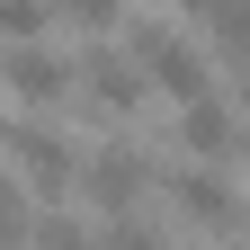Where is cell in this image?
Listing matches in <instances>:
<instances>
[{"label": "cell", "mask_w": 250, "mask_h": 250, "mask_svg": "<svg viewBox=\"0 0 250 250\" xmlns=\"http://www.w3.org/2000/svg\"><path fill=\"white\" fill-rule=\"evenodd\" d=\"M81 170H89V161L72 152V134H54L45 116H9V179H18L36 206H62V197L81 188Z\"/></svg>", "instance_id": "1"}, {"label": "cell", "mask_w": 250, "mask_h": 250, "mask_svg": "<svg viewBox=\"0 0 250 250\" xmlns=\"http://www.w3.org/2000/svg\"><path fill=\"white\" fill-rule=\"evenodd\" d=\"M143 89H152V72H143V54L134 45H89L81 54V116H99V125H125V116H143Z\"/></svg>", "instance_id": "2"}, {"label": "cell", "mask_w": 250, "mask_h": 250, "mask_svg": "<svg viewBox=\"0 0 250 250\" xmlns=\"http://www.w3.org/2000/svg\"><path fill=\"white\" fill-rule=\"evenodd\" d=\"M81 99V62L72 54H54L45 36L36 45H9V107L18 116H54V107H72Z\"/></svg>", "instance_id": "3"}, {"label": "cell", "mask_w": 250, "mask_h": 250, "mask_svg": "<svg viewBox=\"0 0 250 250\" xmlns=\"http://www.w3.org/2000/svg\"><path fill=\"white\" fill-rule=\"evenodd\" d=\"M161 188H170V224H179V232H250L232 179H214L206 161H197V170H170Z\"/></svg>", "instance_id": "4"}, {"label": "cell", "mask_w": 250, "mask_h": 250, "mask_svg": "<svg viewBox=\"0 0 250 250\" xmlns=\"http://www.w3.org/2000/svg\"><path fill=\"white\" fill-rule=\"evenodd\" d=\"M125 45L143 54V72H152V89H161V99H206V89H214L206 54L188 45V36H170V27H134Z\"/></svg>", "instance_id": "5"}, {"label": "cell", "mask_w": 250, "mask_h": 250, "mask_svg": "<svg viewBox=\"0 0 250 250\" xmlns=\"http://www.w3.org/2000/svg\"><path fill=\"white\" fill-rule=\"evenodd\" d=\"M81 188H89V206H99V224H116V214H134V206H143V188H152V161H143L134 143H107V152H89Z\"/></svg>", "instance_id": "6"}, {"label": "cell", "mask_w": 250, "mask_h": 250, "mask_svg": "<svg viewBox=\"0 0 250 250\" xmlns=\"http://www.w3.org/2000/svg\"><path fill=\"white\" fill-rule=\"evenodd\" d=\"M179 152L188 161H224V152H241V125H232V107L214 99H179Z\"/></svg>", "instance_id": "7"}, {"label": "cell", "mask_w": 250, "mask_h": 250, "mask_svg": "<svg viewBox=\"0 0 250 250\" xmlns=\"http://www.w3.org/2000/svg\"><path fill=\"white\" fill-rule=\"evenodd\" d=\"M197 18H206V54L241 81V72H250V0H206Z\"/></svg>", "instance_id": "8"}, {"label": "cell", "mask_w": 250, "mask_h": 250, "mask_svg": "<svg viewBox=\"0 0 250 250\" xmlns=\"http://www.w3.org/2000/svg\"><path fill=\"white\" fill-rule=\"evenodd\" d=\"M54 18H62V0H0V36L9 45H36Z\"/></svg>", "instance_id": "9"}, {"label": "cell", "mask_w": 250, "mask_h": 250, "mask_svg": "<svg viewBox=\"0 0 250 250\" xmlns=\"http://www.w3.org/2000/svg\"><path fill=\"white\" fill-rule=\"evenodd\" d=\"M125 0H62V27H81V36H116Z\"/></svg>", "instance_id": "10"}, {"label": "cell", "mask_w": 250, "mask_h": 250, "mask_svg": "<svg viewBox=\"0 0 250 250\" xmlns=\"http://www.w3.org/2000/svg\"><path fill=\"white\" fill-rule=\"evenodd\" d=\"M179 9H206V0H179Z\"/></svg>", "instance_id": "11"}, {"label": "cell", "mask_w": 250, "mask_h": 250, "mask_svg": "<svg viewBox=\"0 0 250 250\" xmlns=\"http://www.w3.org/2000/svg\"><path fill=\"white\" fill-rule=\"evenodd\" d=\"M241 161H250V134H241Z\"/></svg>", "instance_id": "12"}]
</instances>
